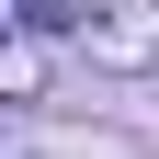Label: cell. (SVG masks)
Masks as SVG:
<instances>
[{
    "mask_svg": "<svg viewBox=\"0 0 159 159\" xmlns=\"http://www.w3.org/2000/svg\"><path fill=\"white\" fill-rule=\"evenodd\" d=\"M80 34H91L102 68H159V0H102Z\"/></svg>",
    "mask_w": 159,
    "mask_h": 159,
    "instance_id": "cell-1",
    "label": "cell"
}]
</instances>
